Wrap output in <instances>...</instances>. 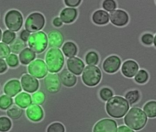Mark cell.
Instances as JSON below:
<instances>
[{"mask_svg": "<svg viewBox=\"0 0 156 132\" xmlns=\"http://www.w3.org/2000/svg\"><path fill=\"white\" fill-rule=\"evenodd\" d=\"M67 67L68 70L73 74L80 75L83 70L85 64L81 59L73 57L67 60Z\"/></svg>", "mask_w": 156, "mask_h": 132, "instance_id": "cell-16", "label": "cell"}, {"mask_svg": "<svg viewBox=\"0 0 156 132\" xmlns=\"http://www.w3.org/2000/svg\"><path fill=\"white\" fill-rule=\"evenodd\" d=\"M32 99L29 94L21 92L18 94L15 98V102L18 106L22 109L28 108L31 104Z\"/></svg>", "mask_w": 156, "mask_h": 132, "instance_id": "cell-22", "label": "cell"}, {"mask_svg": "<svg viewBox=\"0 0 156 132\" xmlns=\"http://www.w3.org/2000/svg\"><path fill=\"white\" fill-rule=\"evenodd\" d=\"M147 117L143 110L139 107L130 108L124 117L126 125L135 131L141 130L146 126Z\"/></svg>", "mask_w": 156, "mask_h": 132, "instance_id": "cell-2", "label": "cell"}, {"mask_svg": "<svg viewBox=\"0 0 156 132\" xmlns=\"http://www.w3.org/2000/svg\"><path fill=\"white\" fill-rule=\"evenodd\" d=\"M59 78L62 84L66 87H73L77 82L76 76L66 69H64L61 72Z\"/></svg>", "mask_w": 156, "mask_h": 132, "instance_id": "cell-19", "label": "cell"}, {"mask_svg": "<svg viewBox=\"0 0 156 132\" xmlns=\"http://www.w3.org/2000/svg\"><path fill=\"white\" fill-rule=\"evenodd\" d=\"M30 36V32L27 30H23L20 35L21 39L24 42H26L27 40H29Z\"/></svg>", "mask_w": 156, "mask_h": 132, "instance_id": "cell-42", "label": "cell"}, {"mask_svg": "<svg viewBox=\"0 0 156 132\" xmlns=\"http://www.w3.org/2000/svg\"><path fill=\"white\" fill-rule=\"evenodd\" d=\"M86 62L89 65H96L100 61L98 53L94 51H90L87 54L85 57Z\"/></svg>", "mask_w": 156, "mask_h": 132, "instance_id": "cell-29", "label": "cell"}, {"mask_svg": "<svg viewBox=\"0 0 156 132\" xmlns=\"http://www.w3.org/2000/svg\"><path fill=\"white\" fill-rule=\"evenodd\" d=\"M99 97L102 101H108L114 95L113 90L108 87H104L100 89L99 92Z\"/></svg>", "mask_w": 156, "mask_h": 132, "instance_id": "cell-30", "label": "cell"}, {"mask_svg": "<svg viewBox=\"0 0 156 132\" xmlns=\"http://www.w3.org/2000/svg\"><path fill=\"white\" fill-rule=\"evenodd\" d=\"M102 72L94 65H88L85 68L82 74L83 82L87 86L94 87L99 84L102 79Z\"/></svg>", "mask_w": 156, "mask_h": 132, "instance_id": "cell-4", "label": "cell"}, {"mask_svg": "<svg viewBox=\"0 0 156 132\" xmlns=\"http://www.w3.org/2000/svg\"><path fill=\"white\" fill-rule=\"evenodd\" d=\"M36 55L34 51L29 48H26L20 53L19 55L20 61L23 65H28L34 60Z\"/></svg>", "mask_w": 156, "mask_h": 132, "instance_id": "cell-23", "label": "cell"}, {"mask_svg": "<svg viewBox=\"0 0 156 132\" xmlns=\"http://www.w3.org/2000/svg\"><path fill=\"white\" fill-rule=\"evenodd\" d=\"M154 35L150 33H145L140 36L141 43L144 46H150L153 45Z\"/></svg>", "mask_w": 156, "mask_h": 132, "instance_id": "cell-35", "label": "cell"}, {"mask_svg": "<svg viewBox=\"0 0 156 132\" xmlns=\"http://www.w3.org/2000/svg\"><path fill=\"white\" fill-rule=\"evenodd\" d=\"M117 132H135L133 130L125 125L120 126L118 127Z\"/></svg>", "mask_w": 156, "mask_h": 132, "instance_id": "cell-44", "label": "cell"}, {"mask_svg": "<svg viewBox=\"0 0 156 132\" xmlns=\"http://www.w3.org/2000/svg\"><path fill=\"white\" fill-rule=\"evenodd\" d=\"M28 69L30 74L37 79H43L48 73L47 66L41 59H36L31 62Z\"/></svg>", "mask_w": 156, "mask_h": 132, "instance_id": "cell-9", "label": "cell"}, {"mask_svg": "<svg viewBox=\"0 0 156 132\" xmlns=\"http://www.w3.org/2000/svg\"><path fill=\"white\" fill-rule=\"evenodd\" d=\"M153 46L156 48V34L154 35V42H153Z\"/></svg>", "mask_w": 156, "mask_h": 132, "instance_id": "cell-46", "label": "cell"}, {"mask_svg": "<svg viewBox=\"0 0 156 132\" xmlns=\"http://www.w3.org/2000/svg\"><path fill=\"white\" fill-rule=\"evenodd\" d=\"M45 24V18L41 13H34L26 19L25 28L29 32H37L42 29Z\"/></svg>", "mask_w": 156, "mask_h": 132, "instance_id": "cell-7", "label": "cell"}, {"mask_svg": "<svg viewBox=\"0 0 156 132\" xmlns=\"http://www.w3.org/2000/svg\"><path fill=\"white\" fill-rule=\"evenodd\" d=\"M149 74L146 70L140 69L133 78L137 84L143 85L147 82L149 79Z\"/></svg>", "mask_w": 156, "mask_h": 132, "instance_id": "cell-27", "label": "cell"}, {"mask_svg": "<svg viewBox=\"0 0 156 132\" xmlns=\"http://www.w3.org/2000/svg\"><path fill=\"white\" fill-rule=\"evenodd\" d=\"M7 69V65L3 59H0V72L1 73L5 72Z\"/></svg>", "mask_w": 156, "mask_h": 132, "instance_id": "cell-43", "label": "cell"}, {"mask_svg": "<svg viewBox=\"0 0 156 132\" xmlns=\"http://www.w3.org/2000/svg\"><path fill=\"white\" fill-rule=\"evenodd\" d=\"M120 70L123 76L129 79H132L139 70V66L135 61L128 60L122 63Z\"/></svg>", "mask_w": 156, "mask_h": 132, "instance_id": "cell-13", "label": "cell"}, {"mask_svg": "<svg viewBox=\"0 0 156 132\" xmlns=\"http://www.w3.org/2000/svg\"><path fill=\"white\" fill-rule=\"evenodd\" d=\"M32 101L35 104L41 105L44 103L46 99L45 94L41 91L36 92L32 94Z\"/></svg>", "mask_w": 156, "mask_h": 132, "instance_id": "cell-36", "label": "cell"}, {"mask_svg": "<svg viewBox=\"0 0 156 132\" xmlns=\"http://www.w3.org/2000/svg\"><path fill=\"white\" fill-rule=\"evenodd\" d=\"M22 90L20 82L18 79H12L5 84L3 88L4 93L11 97H14Z\"/></svg>", "mask_w": 156, "mask_h": 132, "instance_id": "cell-17", "label": "cell"}, {"mask_svg": "<svg viewBox=\"0 0 156 132\" xmlns=\"http://www.w3.org/2000/svg\"><path fill=\"white\" fill-rule=\"evenodd\" d=\"M77 16V11L74 8H64L60 13V18L65 24H70L75 20Z\"/></svg>", "mask_w": 156, "mask_h": 132, "instance_id": "cell-21", "label": "cell"}, {"mask_svg": "<svg viewBox=\"0 0 156 132\" xmlns=\"http://www.w3.org/2000/svg\"><path fill=\"white\" fill-rule=\"evenodd\" d=\"M53 24L56 27H60L62 26L63 23L61 18L56 17L54 19L53 21Z\"/></svg>", "mask_w": 156, "mask_h": 132, "instance_id": "cell-45", "label": "cell"}, {"mask_svg": "<svg viewBox=\"0 0 156 132\" xmlns=\"http://www.w3.org/2000/svg\"><path fill=\"white\" fill-rule=\"evenodd\" d=\"M105 108L109 116L115 118H120L129 110V104L123 96L115 95L107 102Z\"/></svg>", "mask_w": 156, "mask_h": 132, "instance_id": "cell-1", "label": "cell"}, {"mask_svg": "<svg viewBox=\"0 0 156 132\" xmlns=\"http://www.w3.org/2000/svg\"><path fill=\"white\" fill-rule=\"evenodd\" d=\"M143 110L149 118L156 117V101L150 100L144 105Z\"/></svg>", "mask_w": 156, "mask_h": 132, "instance_id": "cell-26", "label": "cell"}, {"mask_svg": "<svg viewBox=\"0 0 156 132\" xmlns=\"http://www.w3.org/2000/svg\"><path fill=\"white\" fill-rule=\"evenodd\" d=\"M45 61L48 71L51 73L60 71L64 64V57L59 49H50L45 56Z\"/></svg>", "mask_w": 156, "mask_h": 132, "instance_id": "cell-3", "label": "cell"}, {"mask_svg": "<svg viewBox=\"0 0 156 132\" xmlns=\"http://www.w3.org/2000/svg\"><path fill=\"white\" fill-rule=\"evenodd\" d=\"M7 64L11 68H15L19 65V60L18 56L14 54H11L6 58Z\"/></svg>", "mask_w": 156, "mask_h": 132, "instance_id": "cell-40", "label": "cell"}, {"mask_svg": "<svg viewBox=\"0 0 156 132\" xmlns=\"http://www.w3.org/2000/svg\"><path fill=\"white\" fill-rule=\"evenodd\" d=\"M16 36V34L11 30H5L2 37V40L3 43L7 44H11L15 39Z\"/></svg>", "mask_w": 156, "mask_h": 132, "instance_id": "cell-37", "label": "cell"}, {"mask_svg": "<svg viewBox=\"0 0 156 132\" xmlns=\"http://www.w3.org/2000/svg\"><path fill=\"white\" fill-rule=\"evenodd\" d=\"M28 44L31 49L35 53H42L45 50L48 45L47 35L43 31L33 33L29 38Z\"/></svg>", "mask_w": 156, "mask_h": 132, "instance_id": "cell-5", "label": "cell"}, {"mask_svg": "<svg viewBox=\"0 0 156 132\" xmlns=\"http://www.w3.org/2000/svg\"><path fill=\"white\" fill-rule=\"evenodd\" d=\"M25 47V43L22 40L17 38L10 45L11 51L15 54H19Z\"/></svg>", "mask_w": 156, "mask_h": 132, "instance_id": "cell-31", "label": "cell"}, {"mask_svg": "<svg viewBox=\"0 0 156 132\" xmlns=\"http://www.w3.org/2000/svg\"><path fill=\"white\" fill-rule=\"evenodd\" d=\"M23 113L22 108L17 105L11 106L7 111V115L9 118L13 120H17L20 118Z\"/></svg>", "mask_w": 156, "mask_h": 132, "instance_id": "cell-28", "label": "cell"}, {"mask_svg": "<svg viewBox=\"0 0 156 132\" xmlns=\"http://www.w3.org/2000/svg\"><path fill=\"white\" fill-rule=\"evenodd\" d=\"M155 2H156V0H155Z\"/></svg>", "mask_w": 156, "mask_h": 132, "instance_id": "cell-47", "label": "cell"}, {"mask_svg": "<svg viewBox=\"0 0 156 132\" xmlns=\"http://www.w3.org/2000/svg\"><path fill=\"white\" fill-rule=\"evenodd\" d=\"M26 114L28 119L33 122L41 121L44 116L42 108L38 105H31L26 110Z\"/></svg>", "mask_w": 156, "mask_h": 132, "instance_id": "cell-15", "label": "cell"}, {"mask_svg": "<svg viewBox=\"0 0 156 132\" xmlns=\"http://www.w3.org/2000/svg\"><path fill=\"white\" fill-rule=\"evenodd\" d=\"M46 132H65V127L62 123L55 122L48 126Z\"/></svg>", "mask_w": 156, "mask_h": 132, "instance_id": "cell-38", "label": "cell"}, {"mask_svg": "<svg viewBox=\"0 0 156 132\" xmlns=\"http://www.w3.org/2000/svg\"><path fill=\"white\" fill-rule=\"evenodd\" d=\"M12 127V123L9 117L1 116L0 118V131L1 132H8Z\"/></svg>", "mask_w": 156, "mask_h": 132, "instance_id": "cell-32", "label": "cell"}, {"mask_svg": "<svg viewBox=\"0 0 156 132\" xmlns=\"http://www.w3.org/2000/svg\"><path fill=\"white\" fill-rule=\"evenodd\" d=\"M124 96L130 105H132L140 101L141 98V94L139 90H129L125 93Z\"/></svg>", "mask_w": 156, "mask_h": 132, "instance_id": "cell-24", "label": "cell"}, {"mask_svg": "<svg viewBox=\"0 0 156 132\" xmlns=\"http://www.w3.org/2000/svg\"><path fill=\"white\" fill-rule=\"evenodd\" d=\"M65 3L67 6L70 7H76L78 6L80 3L81 0H65Z\"/></svg>", "mask_w": 156, "mask_h": 132, "instance_id": "cell-41", "label": "cell"}, {"mask_svg": "<svg viewBox=\"0 0 156 132\" xmlns=\"http://www.w3.org/2000/svg\"><path fill=\"white\" fill-rule=\"evenodd\" d=\"M23 89L30 93H35L39 88V82L37 79L30 74L23 75L21 79Z\"/></svg>", "mask_w": 156, "mask_h": 132, "instance_id": "cell-14", "label": "cell"}, {"mask_svg": "<svg viewBox=\"0 0 156 132\" xmlns=\"http://www.w3.org/2000/svg\"><path fill=\"white\" fill-rule=\"evenodd\" d=\"M109 14L110 23L118 27L126 26L129 22V15L125 10L117 9Z\"/></svg>", "mask_w": 156, "mask_h": 132, "instance_id": "cell-10", "label": "cell"}, {"mask_svg": "<svg viewBox=\"0 0 156 132\" xmlns=\"http://www.w3.org/2000/svg\"><path fill=\"white\" fill-rule=\"evenodd\" d=\"M102 6L104 10L111 13L117 9V4L115 0H105L102 2Z\"/></svg>", "mask_w": 156, "mask_h": 132, "instance_id": "cell-34", "label": "cell"}, {"mask_svg": "<svg viewBox=\"0 0 156 132\" xmlns=\"http://www.w3.org/2000/svg\"><path fill=\"white\" fill-rule=\"evenodd\" d=\"M62 50L65 55L68 57H73L77 54V46L74 43L71 41H68L65 43Z\"/></svg>", "mask_w": 156, "mask_h": 132, "instance_id": "cell-25", "label": "cell"}, {"mask_svg": "<svg viewBox=\"0 0 156 132\" xmlns=\"http://www.w3.org/2000/svg\"><path fill=\"white\" fill-rule=\"evenodd\" d=\"M117 124L115 121L110 118H104L95 124L93 132H117Z\"/></svg>", "mask_w": 156, "mask_h": 132, "instance_id": "cell-12", "label": "cell"}, {"mask_svg": "<svg viewBox=\"0 0 156 132\" xmlns=\"http://www.w3.org/2000/svg\"><path fill=\"white\" fill-rule=\"evenodd\" d=\"M13 103V100L10 96L8 95H1L0 98V108L2 110H6L9 109Z\"/></svg>", "mask_w": 156, "mask_h": 132, "instance_id": "cell-33", "label": "cell"}, {"mask_svg": "<svg viewBox=\"0 0 156 132\" xmlns=\"http://www.w3.org/2000/svg\"><path fill=\"white\" fill-rule=\"evenodd\" d=\"M44 86L46 91L51 94H55L60 91L62 82L56 74L50 73L44 79Z\"/></svg>", "mask_w": 156, "mask_h": 132, "instance_id": "cell-11", "label": "cell"}, {"mask_svg": "<svg viewBox=\"0 0 156 132\" xmlns=\"http://www.w3.org/2000/svg\"><path fill=\"white\" fill-rule=\"evenodd\" d=\"M5 22L8 28L11 31L17 32L23 24V17L20 12L16 10L8 12L5 17Z\"/></svg>", "mask_w": 156, "mask_h": 132, "instance_id": "cell-6", "label": "cell"}, {"mask_svg": "<svg viewBox=\"0 0 156 132\" xmlns=\"http://www.w3.org/2000/svg\"><path fill=\"white\" fill-rule=\"evenodd\" d=\"M11 49L5 43H0V57L1 58H7L10 54Z\"/></svg>", "mask_w": 156, "mask_h": 132, "instance_id": "cell-39", "label": "cell"}, {"mask_svg": "<svg viewBox=\"0 0 156 132\" xmlns=\"http://www.w3.org/2000/svg\"><path fill=\"white\" fill-rule=\"evenodd\" d=\"M92 20L95 24L105 25L110 22L109 13L103 9H98L93 13Z\"/></svg>", "mask_w": 156, "mask_h": 132, "instance_id": "cell-18", "label": "cell"}, {"mask_svg": "<svg viewBox=\"0 0 156 132\" xmlns=\"http://www.w3.org/2000/svg\"><path fill=\"white\" fill-rule=\"evenodd\" d=\"M122 62L117 55H111L106 58L102 64L103 70L108 74H114L120 69Z\"/></svg>", "mask_w": 156, "mask_h": 132, "instance_id": "cell-8", "label": "cell"}, {"mask_svg": "<svg viewBox=\"0 0 156 132\" xmlns=\"http://www.w3.org/2000/svg\"><path fill=\"white\" fill-rule=\"evenodd\" d=\"M49 46L51 47L60 48L64 42L63 35L58 30L51 31L48 34Z\"/></svg>", "mask_w": 156, "mask_h": 132, "instance_id": "cell-20", "label": "cell"}]
</instances>
